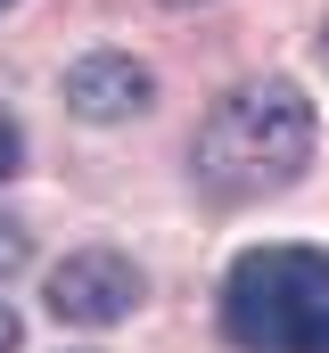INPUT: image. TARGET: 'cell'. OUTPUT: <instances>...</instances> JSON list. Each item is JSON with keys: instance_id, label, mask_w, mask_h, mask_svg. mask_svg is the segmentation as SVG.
<instances>
[{"instance_id": "1", "label": "cell", "mask_w": 329, "mask_h": 353, "mask_svg": "<svg viewBox=\"0 0 329 353\" xmlns=\"http://www.w3.org/2000/svg\"><path fill=\"white\" fill-rule=\"evenodd\" d=\"M313 99L288 83V74H247L231 83L198 140H189V181L214 197V205H247V197H272L313 165Z\"/></svg>"}, {"instance_id": "2", "label": "cell", "mask_w": 329, "mask_h": 353, "mask_svg": "<svg viewBox=\"0 0 329 353\" xmlns=\"http://www.w3.org/2000/svg\"><path fill=\"white\" fill-rule=\"evenodd\" d=\"M223 337L239 353H329V255L247 247L223 271Z\"/></svg>"}, {"instance_id": "3", "label": "cell", "mask_w": 329, "mask_h": 353, "mask_svg": "<svg viewBox=\"0 0 329 353\" xmlns=\"http://www.w3.org/2000/svg\"><path fill=\"white\" fill-rule=\"evenodd\" d=\"M41 304H50L58 329H115L149 304V271L124 247H75L66 263L41 271Z\"/></svg>"}, {"instance_id": "4", "label": "cell", "mask_w": 329, "mask_h": 353, "mask_svg": "<svg viewBox=\"0 0 329 353\" xmlns=\"http://www.w3.org/2000/svg\"><path fill=\"white\" fill-rule=\"evenodd\" d=\"M58 99H66L75 123H132V115L157 107V74L132 50H91V58H75L58 74Z\"/></svg>"}, {"instance_id": "5", "label": "cell", "mask_w": 329, "mask_h": 353, "mask_svg": "<svg viewBox=\"0 0 329 353\" xmlns=\"http://www.w3.org/2000/svg\"><path fill=\"white\" fill-rule=\"evenodd\" d=\"M17 173H25V123L0 107V181H17Z\"/></svg>"}, {"instance_id": "6", "label": "cell", "mask_w": 329, "mask_h": 353, "mask_svg": "<svg viewBox=\"0 0 329 353\" xmlns=\"http://www.w3.org/2000/svg\"><path fill=\"white\" fill-rule=\"evenodd\" d=\"M25 255H33L25 222H8V214H0V279H8V271H25Z\"/></svg>"}, {"instance_id": "7", "label": "cell", "mask_w": 329, "mask_h": 353, "mask_svg": "<svg viewBox=\"0 0 329 353\" xmlns=\"http://www.w3.org/2000/svg\"><path fill=\"white\" fill-rule=\"evenodd\" d=\"M25 345V321H17V304H0V353H17Z\"/></svg>"}, {"instance_id": "8", "label": "cell", "mask_w": 329, "mask_h": 353, "mask_svg": "<svg viewBox=\"0 0 329 353\" xmlns=\"http://www.w3.org/2000/svg\"><path fill=\"white\" fill-rule=\"evenodd\" d=\"M313 50H321V66H329V17H321V33H313Z\"/></svg>"}, {"instance_id": "9", "label": "cell", "mask_w": 329, "mask_h": 353, "mask_svg": "<svg viewBox=\"0 0 329 353\" xmlns=\"http://www.w3.org/2000/svg\"><path fill=\"white\" fill-rule=\"evenodd\" d=\"M173 8H198V0H173Z\"/></svg>"}, {"instance_id": "10", "label": "cell", "mask_w": 329, "mask_h": 353, "mask_svg": "<svg viewBox=\"0 0 329 353\" xmlns=\"http://www.w3.org/2000/svg\"><path fill=\"white\" fill-rule=\"evenodd\" d=\"M0 8H8V0H0Z\"/></svg>"}]
</instances>
